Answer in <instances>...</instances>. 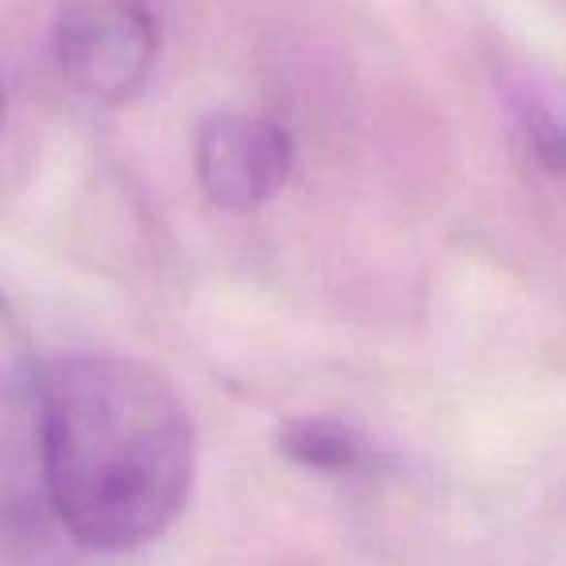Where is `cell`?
<instances>
[{"mask_svg": "<svg viewBox=\"0 0 566 566\" xmlns=\"http://www.w3.org/2000/svg\"><path fill=\"white\" fill-rule=\"evenodd\" d=\"M35 369H40V361H35V354H32L24 323H20L12 303L0 292V400L32 392Z\"/></svg>", "mask_w": 566, "mask_h": 566, "instance_id": "6", "label": "cell"}, {"mask_svg": "<svg viewBox=\"0 0 566 566\" xmlns=\"http://www.w3.org/2000/svg\"><path fill=\"white\" fill-rule=\"evenodd\" d=\"M55 63L90 105L133 102L159 59V24L148 0H63L55 17Z\"/></svg>", "mask_w": 566, "mask_h": 566, "instance_id": "2", "label": "cell"}, {"mask_svg": "<svg viewBox=\"0 0 566 566\" xmlns=\"http://www.w3.org/2000/svg\"><path fill=\"white\" fill-rule=\"evenodd\" d=\"M4 120H9V90H4V78H0V133H4Z\"/></svg>", "mask_w": 566, "mask_h": 566, "instance_id": "7", "label": "cell"}, {"mask_svg": "<svg viewBox=\"0 0 566 566\" xmlns=\"http://www.w3.org/2000/svg\"><path fill=\"white\" fill-rule=\"evenodd\" d=\"M40 481L71 543L159 539L195 485V423L164 373L120 354H66L32 380Z\"/></svg>", "mask_w": 566, "mask_h": 566, "instance_id": "1", "label": "cell"}, {"mask_svg": "<svg viewBox=\"0 0 566 566\" xmlns=\"http://www.w3.org/2000/svg\"><path fill=\"white\" fill-rule=\"evenodd\" d=\"M292 133L256 113H213L195 133V175L218 210L249 213L292 175Z\"/></svg>", "mask_w": 566, "mask_h": 566, "instance_id": "3", "label": "cell"}, {"mask_svg": "<svg viewBox=\"0 0 566 566\" xmlns=\"http://www.w3.org/2000/svg\"><path fill=\"white\" fill-rule=\"evenodd\" d=\"M275 447L287 462L331 478H380L392 470V458L338 416H295L280 423Z\"/></svg>", "mask_w": 566, "mask_h": 566, "instance_id": "4", "label": "cell"}, {"mask_svg": "<svg viewBox=\"0 0 566 566\" xmlns=\"http://www.w3.org/2000/svg\"><path fill=\"white\" fill-rule=\"evenodd\" d=\"M520 133H524V144L532 151V159L551 175H566V117L555 109L551 102L535 94L520 97Z\"/></svg>", "mask_w": 566, "mask_h": 566, "instance_id": "5", "label": "cell"}]
</instances>
